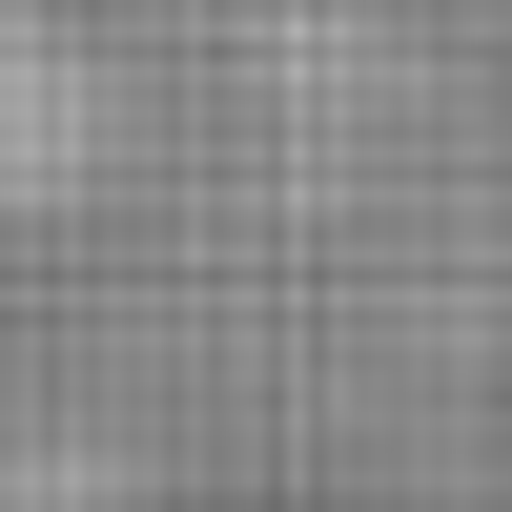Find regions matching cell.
<instances>
[{
    "mask_svg": "<svg viewBox=\"0 0 512 512\" xmlns=\"http://www.w3.org/2000/svg\"><path fill=\"white\" fill-rule=\"evenodd\" d=\"M82 164H103V82H82V41L41 21V0H0V226L62 205Z\"/></svg>",
    "mask_w": 512,
    "mask_h": 512,
    "instance_id": "6da1fadb",
    "label": "cell"
}]
</instances>
